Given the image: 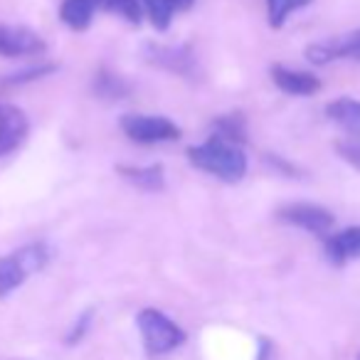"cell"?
<instances>
[{"instance_id":"1","label":"cell","mask_w":360,"mask_h":360,"mask_svg":"<svg viewBox=\"0 0 360 360\" xmlns=\"http://www.w3.org/2000/svg\"><path fill=\"white\" fill-rule=\"evenodd\" d=\"M186 155L193 168L202 170V173L212 175V178L222 180V183H230V186L240 183L247 175V168H250L242 146L230 143V141L220 139L215 134L207 136L202 143L191 146L186 150Z\"/></svg>"},{"instance_id":"14","label":"cell","mask_w":360,"mask_h":360,"mask_svg":"<svg viewBox=\"0 0 360 360\" xmlns=\"http://www.w3.org/2000/svg\"><path fill=\"white\" fill-rule=\"evenodd\" d=\"M146 18L158 32H165L173 25L175 13H186L195 6V0H141Z\"/></svg>"},{"instance_id":"21","label":"cell","mask_w":360,"mask_h":360,"mask_svg":"<svg viewBox=\"0 0 360 360\" xmlns=\"http://www.w3.org/2000/svg\"><path fill=\"white\" fill-rule=\"evenodd\" d=\"M335 150H338L340 158L348 160L355 170H360V143H355V141H338Z\"/></svg>"},{"instance_id":"13","label":"cell","mask_w":360,"mask_h":360,"mask_svg":"<svg viewBox=\"0 0 360 360\" xmlns=\"http://www.w3.org/2000/svg\"><path fill=\"white\" fill-rule=\"evenodd\" d=\"M99 8H104V0H62L60 20L65 22L70 30L84 32L91 27Z\"/></svg>"},{"instance_id":"8","label":"cell","mask_w":360,"mask_h":360,"mask_svg":"<svg viewBox=\"0 0 360 360\" xmlns=\"http://www.w3.org/2000/svg\"><path fill=\"white\" fill-rule=\"evenodd\" d=\"M30 136L27 114L15 104H0V158L15 153Z\"/></svg>"},{"instance_id":"9","label":"cell","mask_w":360,"mask_h":360,"mask_svg":"<svg viewBox=\"0 0 360 360\" xmlns=\"http://www.w3.org/2000/svg\"><path fill=\"white\" fill-rule=\"evenodd\" d=\"M306 57H309L311 65H328L333 60L360 62V30H355L353 35L343 37V40L316 42V45L306 47Z\"/></svg>"},{"instance_id":"7","label":"cell","mask_w":360,"mask_h":360,"mask_svg":"<svg viewBox=\"0 0 360 360\" xmlns=\"http://www.w3.org/2000/svg\"><path fill=\"white\" fill-rule=\"evenodd\" d=\"M47 52V42L40 32L25 25H0V57L18 60V57H40Z\"/></svg>"},{"instance_id":"6","label":"cell","mask_w":360,"mask_h":360,"mask_svg":"<svg viewBox=\"0 0 360 360\" xmlns=\"http://www.w3.org/2000/svg\"><path fill=\"white\" fill-rule=\"evenodd\" d=\"M276 217L286 225H294L299 230H306L316 237H328L335 225V217L328 207L316 205V202H289L276 210Z\"/></svg>"},{"instance_id":"11","label":"cell","mask_w":360,"mask_h":360,"mask_svg":"<svg viewBox=\"0 0 360 360\" xmlns=\"http://www.w3.org/2000/svg\"><path fill=\"white\" fill-rule=\"evenodd\" d=\"M271 82L279 86L284 94L291 96H314L321 91V79L311 72H301V70H291L284 65H271L269 70Z\"/></svg>"},{"instance_id":"22","label":"cell","mask_w":360,"mask_h":360,"mask_svg":"<svg viewBox=\"0 0 360 360\" xmlns=\"http://www.w3.org/2000/svg\"><path fill=\"white\" fill-rule=\"evenodd\" d=\"M91 319H94V314H91V311H84V314L79 316V321L75 323V328L70 330V335H67V343L75 345L77 340H82V335H84L86 328L91 326Z\"/></svg>"},{"instance_id":"2","label":"cell","mask_w":360,"mask_h":360,"mask_svg":"<svg viewBox=\"0 0 360 360\" xmlns=\"http://www.w3.org/2000/svg\"><path fill=\"white\" fill-rule=\"evenodd\" d=\"M50 262V247L45 242H30L11 255L0 257V299H8L20 289L35 271H42Z\"/></svg>"},{"instance_id":"5","label":"cell","mask_w":360,"mask_h":360,"mask_svg":"<svg viewBox=\"0 0 360 360\" xmlns=\"http://www.w3.org/2000/svg\"><path fill=\"white\" fill-rule=\"evenodd\" d=\"M143 60L148 65L165 70L170 75L188 77V79H195L198 60L195 52L191 50V45H160V42H146L143 45Z\"/></svg>"},{"instance_id":"16","label":"cell","mask_w":360,"mask_h":360,"mask_svg":"<svg viewBox=\"0 0 360 360\" xmlns=\"http://www.w3.org/2000/svg\"><path fill=\"white\" fill-rule=\"evenodd\" d=\"M212 129H215V136L230 141V143H237V146L247 143V119L240 111L215 116V119H212Z\"/></svg>"},{"instance_id":"10","label":"cell","mask_w":360,"mask_h":360,"mask_svg":"<svg viewBox=\"0 0 360 360\" xmlns=\"http://www.w3.org/2000/svg\"><path fill=\"white\" fill-rule=\"evenodd\" d=\"M326 259L333 266H343L353 259H360V225L345 227L340 232H330L323 240Z\"/></svg>"},{"instance_id":"20","label":"cell","mask_w":360,"mask_h":360,"mask_svg":"<svg viewBox=\"0 0 360 360\" xmlns=\"http://www.w3.org/2000/svg\"><path fill=\"white\" fill-rule=\"evenodd\" d=\"M104 11L111 13V15L124 18L129 25H141V20L146 15L141 0H104Z\"/></svg>"},{"instance_id":"17","label":"cell","mask_w":360,"mask_h":360,"mask_svg":"<svg viewBox=\"0 0 360 360\" xmlns=\"http://www.w3.org/2000/svg\"><path fill=\"white\" fill-rule=\"evenodd\" d=\"M94 91L104 99H126L131 94V84L114 72L99 70L94 75Z\"/></svg>"},{"instance_id":"3","label":"cell","mask_w":360,"mask_h":360,"mask_svg":"<svg viewBox=\"0 0 360 360\" xmlns=\"http://www.w3.org/2000/svg\"><path fill=\"white\" fill-rule=\"evenodd\" d=\"M136 326H139V330H141V338H143V348H146V353H148V358L168 355L170 350L180 348L188 338L186 330L158 309L139 311Z\"/></svg>"},{"instance_id":"18","label":"cell","mask_w":360,"mask_h":360,"mask_svg":"<svg viewBox=\"0 0 360 360\" xmlns=\"http://www.w3.org/2000/svg\"><path fill=\"white\" fill-rule=\"evenodd\" d=\"M311 3L314 0H266V22H269L271 30H279L289 20L291 13L301 11Z\"/></svg>"},{"instance_id":"19","label":"cell","mask_w":360,"mask_h":360,"mask_svg":"<svg viewBox=\"0 0 360 360\" xmlns=\"http://www.w3.org/2000/svg\"><path fill=\"white\" fill-rule=\"evenodd\" d=\"M57 70H60V65H55V62H47V65H37V67H27V70H22V72H13V75L3 77V79H0V86L30 84V82L42 79V77L52 75V72H57Z\"/></svg>"},{"instance_id":"4","label":"cell","mask_w":360,"mask_h":360,"mask_svg":"<svg viewBox=\"0 0 360 360\" xmlns=\"http://www.w3.org/2000/svg\"><path fill=\"white\" fill-rule=\"evenodd\" d=\"M119 126L129 136V141L141 146L173 143L183 136V129L173 119L160 114H124Z\"/></svg>"},{"instance_id":"12","label":"cell","mask_w":360,"mask_h":360,"mask_svg":"<svg viewBox=\"0 0 360 360\" xmlns=\"http://www.w3.org/2000/svg\"><path fill=\"white\" fill-rule=\"evenodd\" d=\"M116 175L131 183L134 188L143 193H160L165 191V168L163 163H148V165H129L119 163L116 165Z\"/></svg>"},{"instance_id":"23","label":"cell","mask_w":360,"mask_h":360,"mask_svg":"<svg viewBox=\"0 0 360 360\" xmlns=\"http://www.w3.org/2000/svg\"><path fill=\"white\" fill-rule=\"evenodd\" d=\"M358 360H360V355H358Z\"/></svg>"},{"instance_id":"15","label":"cell","mask_w":360,"mask_h":360,"mask_svg":"<svg viewBox=\"0 0 360 360\" xmlns=\"http://www.w3.org/2000/svg\"><path fill=\"white\" fill-rule=\"evenodd\" d=\"M326 116H328L333 124H338L343 131L358 136L360 134V99L353 96H340L326 104Z\"/></svg>"}]
</instances>
